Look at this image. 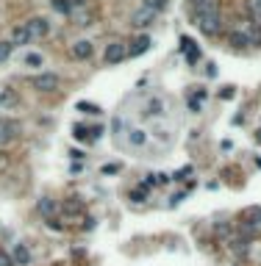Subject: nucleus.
I'll return each instance as SVG.
<instances>
[{
  "label": "nucleus",
  "instance_id": "obj_31",
  "mask_svg": "<svg viewBox=\"0 0 261 266\" xmlns=\"http://www.w3.org/2000/svg\"><path fill=\"white\" fill-rule=\"evenodd\" d=\"M70 3H72V11H81V9H86L89 0H70Z\"/></svg>",
  "mask_w": 261,
  "mask_h": 266
},
{
  "label": "nucleus",
  "instance_id": "obj_5",
  "mask_svg": "<svg viewBox=\"0 0 261 266\" xmlns=\"http://www.w3.org/2000/svg\"><path fill=\"white\" fill-rule=\"evenodd\" d=\"M159 19V14L156 11H150V9H136L134 14H130V28H136V31H145V28H150V25Z\"/></svg>",
  "mask_w": 261,
  "mask_h": 266
},
{
  "label": "nucleus",
  "instance_id": "obj_33",
  "mask_svg": "<svg viewBox=\"0 0 261 266\" xmlns=\"http://www.w3.org/2000/svg\"><path fill=\"white\" fill-rule=\"evenodd\" d=\"M256 11H258V17H261V0H256Z\"/></svg>",
  "mask_w": 261,
  "mask_h": 266
},
{
  "label": "nucleus",
  "instance_id": "obj_21",
  "mask_svg": "<svg viewBox=\"0 0 261 266\" xmlns=\"http://www.w3.org/2000/svg\"><path fill=\"white\" fill-rule=\"evenodd\" d=\"M25 64H28V67H42L45 58L39 56V53H28V56H25Z\"/></svg>",
  "mask_w": 261,
  "mask_h": 266
},
{
  "label": "nucleus",
  "instance_id": "obj_34",
  "mask_svg": "<svg viewBox=\"0 0 261 266\" xmlns=\"http://www.w3.org/2000/svg\"><path fill=\"white\" fill-rule=\"evenodd\" d=\"M256 141H258V145H261V128H258V133H256Z\"/></svg>",
  "mask_w": 261,
  "mask_h": 266
},
{
  "label": "nucleus",
  "instance_id": "obj_3",
  "mask_svg": "<svg viewBox=\"0 0 261 266\" xmlns=\"http://www.w3.org/2000/svg\"><path fill=\"white\" fill-rule=\"evenodd\" d=\"M28 84L36 89V92H45V94H50V92H59V86H61V78L56 72H39V75H33V78L28 80Z\"/></svg>",
  "mask_w": 261,
  "mask_h": 266
},
{
  "label": "nucleus",
  "instance_id": "obj_24",
  "mask_svg": "<svg viewBox=\"0 0 261 266\" xmlns=\"http://www.w3.org/2000/svg\"><path fill=\"white\" fill-rule=\"evenodd\" d=\"M189 175H192V167H183V169H178V172L173 175V180H175V183H181V180H187Z\"/></svg>",
  "mask_w": 261,
  "mask_h": 266
},
{
  "label": "nucleus",
  "instance_id": "obj_11",
  "mask_svg": "<svg viewBox=\"0 0 261 266\" xmlns=\"http://www.w3.org/2000/svg\"><path fill=\"white\" fill-rule=\"evenodd\" d=\"M145 114H147V117H164V114H167V103H164V97H150L147 106H145Z\"/></svg>",
  "mask_w": 261,
  "mask_h": 266
},
{
  "label": "nucleus",
  "instance_id": "obj_14",
  "mask_svg": "<svg viewBox=\"0 0 261 266\" xmlns=\"http://www.w3.org/2000/svg\"><path fill=\"white\" fill-rule=\"evenodd\" d=\"M50 9L61 17H72V3L70 0H50Z\"/></svg>",
  "mask_w": 261,
  "mask_h": 266
},
{
  "label": "nucleus",
  "instance_id": "obj_32",
  "mask_svg": "<svg viewBox=\"0 0 261 266\" xmlns=\"http://www.w3.org/2000/svg\"><path fill=\"white\" fill-rule=\"evenodd\" d=\"M3 163H6V153L0 150V169H3Z\"/></svg>",
  "mask_w": 261,
  "mask_h": 266
},
{
  "label": "nucleus",
  "instance_id": "obj_17",
  "mask_svg": "<svg viewBox=\"0 0 261 266\" xmlns=\"http://www.w3.org/2000/svg\"><path fill=\"white\" fill-rule=\"evenodd\" d=\"M167 3L170 0H142V9H150V11H156V14H161V11L167 9Z\"/></svg>",
  "mask_w": 261,
  "mask_h": 266
},
{
  "label": "nucleus",
  "instance_id": "obj_16",
  "mask_svg": "<svg viewBox=\"0 0 261 266\" xmlns=\"http://www.w3.org/2000/svg\"><path fill=\"white\" fill-rule=\"evenodd\" d=\"M128 141H130L134 147H142V145L147 141V133L142 131V128H130V131H128Z\"/></svg>",
  "mask_w": 261,
  "mask_h": 266
},
{
  "label": "nucleus",
  "instance_id": "obj_13",
  "mask_svg": "<svg viewBox=\"0 0 261 266\" xmlns=\"http://www.w3.org/2000/svg\"><path fill=\"white\" fill-rule=\"evenodd\" d=\"M228 42H231L233 47H247L253 39H250V33H245V31H231V33H228Z\"/></svg>",
  "mask_w": 261,
  "mask_h": 266
},
{
  "label": "nucleus",
  "instance_id": "obj_8",
  "mask_svg": "<svg viewBox=\"0 0 261 266\" xmlns=\"http://www.w3.org/2000/svg\"><path fill=\"white\" fill-rule=\"evenodd\" d=\"M9 255H11V261H14V266H31V261H33L28 244H23V241H17L14 247H11Z\"/></svg>",
  "mask_w": 261,
  "mask_h": 266
},
{
  "label": "nucleus",
  "instance_id": "obj_6",
  "mask_svg": "<svg viewBox=\"0 0 261 266\" xmlns=\"http://www.w3.org/2000/svg\"><path fill=\"white\" fill-rule=\"evenodd\" d=\"M92 53H95V45L89 42V39H75V42L70 45V56L75 61H89Z\"/></svg>",
  "mask_w": 261,
  "mask_h": 266
},
{
  "label": "nucleus",
  "instance_id": "obj_26",
  "mask_svg": "<svg viewBox=\"0 0 261 266\" xmlns=\"http://www.w3.org/2000/svg\"><path fill=\"white\" fill-rule=\"evenodd\" d=\"M45 222H47V228L56 230V233H61V230H64V224H61V222L56 219V216H50V219H45Z\"/></svg>",
  "mask_w": 261,
  "mask_h": 266
},
{
  "label": "nucleus",
  "instance_id": "obj_1",
  "mask_svg": "<svg viewBox=\"0 0 261 266\" xmlns=\"http://www.w3.org/2000/svg\"><path fill=\"white\" fill-rule=\"evenodd\" d=\"M192 23L197 25V31H200L203 36H217V33L222 31V14H219L217 6L192 11Z\"/></svg>",
  "mask_w": 261,
  "mask_h": 266
},
{
  "label": "nucleus",
  "instance_id": "obj_12",
  "mask_svg": "<svg viewBox=\"0 0 261 266\" xmlns=\"http://www.w3.org/2000/svg\"><path fill=\"white\" fill-rule=\"evenodd\" d=\"M39 214L45 216V219H50V216H56V200H50V197H42V200L36 202Z\"/></svg>",
  "mask_w": 261,
  "mask_h": 266
},
{
  "label": "nucleus",
  "instance_id": "obj_27",
  "mask_svg": "<svg viewBox=\"0 0 261 266\" xmlns=\"http://www.w3.org/2000/svg\"><path fill=\"white\" fill-rule=\"evenodd\" d=\"M100 172H103V175H117V172H120V163H106Z\"/></svg>",
  "mask_w": 261,
  "mask_h": 266
},
{
  "label": "nucleus",
  "instance_id": "obj_4",
  "mask_svg": "<svg viewBox=\"0 0 261 266\" xmlns=\"http://www.w3.org/2000/svg\"><path fill=\"white\" fill-rule=\"evenodd\" d=\"M125 58H128V45L125 42H108L106 50H103V61H106V67L122 64Z\"/></svg>",
  "mask_w": 261,
  "mask_h": 266
},
{
  "label": "nucleus",
  "instance_id": "obj_18",
  "mask_svg": "<svg viewBox=\"0 0 261 266\" xmlns=\"http://www.w3.org/2000/svg\"><path fill=\"white\" fill-rule=\"evenodd\" d=\"M72 25H78V28H84V25H92V14L89 11H72Z\"/></svg>",
  "mask_w": 261,
  "mask_h": 266
},
{
  "label": "nucleus",
  "instance_id": "obj_30",
  "mask_svg": "<svg viewBox=\"0 0 261 266\" xmlns=\"http://www.w3.org/2000/svg\"><path fill=\"white\" fill-rule=\"evenodd\" d=\"M75 139H81V141L86 139V128L84 125H75Z\"/></svg>",
  "mask_w": 261,
  "mask_h": 266
},
{
  "label": "nucleus",
  "instance_id": "obj_25",
  "mask_svg": "<svg viewBox=\"0 0 261 266\" xmlns=\"http://www.w3.org/2000/svg\"><path fill=\"white\" fill-rule=\"evenodd\" d=\"M78 111H84V114H100V108L95 106V103H78Z\"/></svg>",
  "mask_w": 261,
  "mask_h": 266
},
{
  "label": "nucleus",
  "instance_id": "obj_23",
  "mask_svg": "<svg viewBox=\"0 0 261 266\" xmlns=\"http://www.w3.org/2000/svg\"><path fill=\"white\" fill-rule=\"evenodd\" d=\"M209 6H217V0H192V11H197V9H209Z\"/></svg>",
  "mask_w": 261,
  "mask_h": 266
},
{
  "label": "nucleus",
  "instance_id": "obj_19",
  "mask_svg": "<svg viewBox=\"0 0 261 266\" xmlns=\"http://www.w3.org/2000/svg\"><path fill=\"white\" fill-rule=\"evenodd\" d=\"M130 200H134V202H145V200H147V189L139 183V186H136L134 192H130Z\"/></svg>",
  "mask_w": 261,
  "mask_h": 266
},
{
  "label": "nucleus",
  "instance_id": "obj_10",
  "mask_svg": "<svg viewBox=\"0 0 261 266\" xmlns=\"http://www.w3.org/2000/svg\"><path fill=\"white\" fill-rule=\"evenodd\" d=\"M11 47H25V45H31L33 39H31V33H28V28H25V23H20V25H14L11 28Z\"/></svg>",
  "mask_w": 261,
  "mask_h": 266
},
{
  "label": "nucleus",
  "instance_id": "obj_9",
  "mask_svg": "<svg viewBox=\"0 0 261 266\" xmlns=\"http://www.w3.org/2000/svg\"><path fill=\"white\" fill-rule=\"evenodd\" d=\"M150 45H153V39H150L147 33H139V36L130 42V47H128V58H136V56H142V53H147Z\"/></svg>",
  "mask_w": 261,
  "mask_h": 266
},
{
  "label": "nucleus",
  "instance_id": "obj_20",
  "mask_svg": "<svg viewBox=\"0 0 261 266\" xmlns=\"http://www.w3.org/2000/svg\"><path fill=\"white\" fill-rule=\"evenodd\" d=\"M81 208H84V202H78V197H72V200L64 202V211H67V214H78Z\"/></svg>",
  "mask_w": 261,
  "mask_h": 266
},
{
  "label": "nucleus",
  "instance_id": "obj_29",
  "mask_svg": "<svg viewBox=\"0 0 261 266\" xmlns=\"http://www.w3.org/2000/svg\"><path fill=\"white\" fill-rule=\"evenodd\" d=\"M0 266H14L11 255H9V252H3V250H0Z\"/></svg>",
  "mask_w": 261,
  "mask_h": 266
},
{
  "label": "nucleus",
  "instance_id": "obj_15",
  "mask_svg": "<svg viewBox=\"0 0 261 266\" xmlns=\"http://www.w3.org/2000/svg\"><path fill=\"white\" fill-rule=\"evenodd\" d=\"M17 103H20V97H17L14 89H3V92H0V106H3V108H11Z\"/></svg>",
  "mask_w": 261,
  "mask_h": 266
},
{
  "label": "nucleus",
  "instance_id": "obj_22",
  "mask_svg": "<svg viewBox=\"0 0 261 266\" xmlns=\"http://www.w3.org/2000/svg\"><path fill=\"white\" fill-rule=\"evenodd\" d=\"M11 50H14V47H11V42H0V64H3V61H9Z\"/></svg>",
  "mask_w": 261,
  "mask_h": 266
},
{
  "label": "nucleus",
  "instance_id": "obj_7",
  "mask_svg": "<svg viewBox=\"0 0 261 266\" xmlns=\"http://www.w3.org/2000/svg\"><path fill=\"white\" fill-rule=\"evenodd\" d=\"M25 28H28L31 39L36 42V39H42V36L50 33V23H47V17H31L28 23H25Z\"/></svg>",
  "mask_w": 261,
  "mask_h": 266
},
{
  "label": "nucleus",
  "instance_id": "obj_28",
  "mask_svg": "<svg viewBox=\"0 0 261 266\" xmlns=\"http://www.w3.org/2000/svg\"><path fill=\"white\" fill-rule=\"evenodd\" d=\"M217 236H222V238H231V228H228V224H217Z\"/></svg>",
  "mask_w": 261,
  "mask_h": 266
},
{
  "label": "nucleus",
  "instance_id": "obj_2",
  "mask_svg": "<svg viewBox=\"0 0 261 266\" xmlns=\"http://www.w3.org/2000/svg\"><path fill=\"white\" fill-rule=\"evenodd\" d=\"M20 136H23V122L14 117H0V150L14 145Z\"/></svg>",
  "mask_w": 261,
  "mask_h": 266
}]
</instances>
